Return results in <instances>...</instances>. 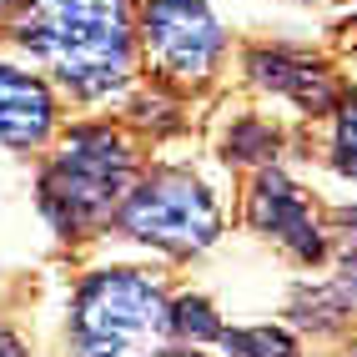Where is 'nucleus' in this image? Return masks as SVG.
Returning a JSON list of instances; mask_svg holds the SVG:
<instances>
[{
	"label": "nucleus",
	"mask_w": 357,
	"mask_h": 357,
	"mask_svg": "<svg viewBox=\"0 0 357 357\" xmlns=\"http://www.w3.org/2000/svg\"><path fill=\"white\" fill-rule=\"evenodd\" d=\"M15 36L81 96H106L131 70L126 0H31Z\"/></svg>",
	"instance_id": "nucleus-1"
},
{
	"label": "nucleus",
	"mask_w": 357,
	"mask_h": 357,
	"mask_svg": "<svg viewBox=\"0 0 357 357\" xmlns=\"http://www.w3.org/2000/svg\"><path fill=\"white\" fill-rule=\"evenodd\" d=\"M0 357H26V352H20V342L10 337V332H0Z\"/></svg>",
	"instance_id": "nucleus-14"
},
{
	"label": "nucleus",
	"mask_w": 357,
	"mask_h": 357,
	"mask_svg": "<svg viewBox=\"0 0 357 357\" xmlns=\"http://www.w3.org/2000/svg\"><path fill=\"white\" fill-rule=\"evenodd\" d=\"M247 217H252V227H257L261 236L282 242L292 257L322 261V231H317V222H312V211H307L302 192H297L282 172H261V176H257Z\"/></svg>",
	"instance_id": "nucleus-6"
},
{
	"label": "nucleus",
	"mask_w": 357,
	"mask_h": 357,
	"mask_svg": "<svg viewBox=\"0 0 357 357\" xmlns=\"http://www.w3.org/2000/svg\"><path fill=\"white\" fill-rule=\"evenodd\" d=\"M332 166L342 176H357V96L337 111V141H332Z\"/></svg>",
	"instance_id": "nucleus-11"
},
{
	"label": "nucleus",
	"mask_w": 357,
	"mask_h": 357,
	"mask_svg": "<svg viewBox=\"0 0 357 357\" xmlns=\"http://www.w3.org/2000/svg\"><path fill=\"white\" fill-rule=\"evenodd\" d=\"M121 227L136 242H151L161 252L186 257V252H202L217 242L222 217H217V202L206 197L202 181H192L186 172H156L136 192H126Z\"/></svg>",
	"instance_id": "nucleus-4"
},
{
	"label": "nucleus",
	"mask_w": 357,
	"mask_h": 357,
	"mask_svg": "<svg viewBox=\"0 0 357 357\" xmlns=\"http://www.w3.org/2000/svg\"><path fill=\"white\" fill-rule=\"evenodd\" d=\"M252 146H267V151H272V146H277V136H272V131H261V126H242V131L227 141V156L247 161V156H252Z\"/></svg>",
	"instance_id": "nucleus-12"
},
{
	"label": "nucleus",
	"mask_w": 357,
	"mask_h": 357,
	"mask_svg": "<svg viewBox=\"0 0 357 357\" xmlns=\"http://www.w3.org/2000/svg\"><path fill=\"white\" fill-rule=\"evenodd\" d=\"M247 66L267 91L297 101L302 111H332L337 106V86H332V76L317 61H302V56H287V51H252Z\"/></svg>",
	"instance_id": "nucleus-8"
},
{
	"label": "nucleus",
	"mask_w": 357,
	"mask_h": 357,
	"mask_svg": "<svg viewBox=\"0 0 357 357\" xmlns=\"http://www.w3.org/2000/svg\"><path fill=\"white\" fill-rule=\"evenodd\" d=\"M141 36L172 76H206L222 56V26L206 0H141Z\"/></svg>",
	"instance_id": "nucleus-5"
},
{
	"label": "nucleus",
	"mask_w": 357,
	"mask_h": 357,
	"mask_svg": "<svg viewBox=\"0 0 357 357\" xmlns=\"http://www.w3.org/2000/svg\"><path fill=\"white\" fill-rule=\"evenodd\" d=\"M131 192V151L106 126L70 131L66 151L40 176V206L56 231L81 236L111 217V206Z\"/></svg>",
	"instance_id": "nucleus-2"
},
{
	"label": "nucleus",
	"mask_w": 357,
	"mask_h": 357,
	"mask_svg": "<svg viewBox=\"0 0 357 357\" xmlns=\"http://www.w3.org/2000/svg\"><path fill=\"white\" fill-rule=\"evenodd\" d=\"M70 322L81 357H136L146 337L166 332V297L141 272H96L81 282Z\"/></svg>",
	"instance_id": "nucleus-3"
},
{
	"label": "nucleus",
	"mask_w": 357,
	"mask_h": 357,
	"mask_svg": "<svg viewBox=\"0 0 357 357\" xmlns=\"http://www.w3.org/2000/svg\"><path fill=\"white\" fill-rule=\"evenodd\" d=\"M56 121V101L36 76L0 66V146H36Z\"/></svg>",
	"instance_id": "nucleus-7"
},
{
	"label": "nucleus",
	"mask_w": 357,
	"mask_h": 357,
	"mask_svg": "<svg viewBox=\"0 0 357 357\" xmlns=\"http://www.w3.org/2000/svg\"><path fill=\"white\" fill-rule=\"evenodd\" d=\"M166 332H176L186 342H206V337H222V322L202 297H181V302H166Z\"/></svg>",
	"instance_id": "nucleus-10"
},
{
	"label": "nucleus",
	"mask_w": 357,
	"mask_h": 357,
	"mask_svg": "<svg viewBox=\"0 0 357 357\" xmlns=\"http://www.w3.org/2000/svg\"><path fill=\"white\" fill-rule=\"evenodd\" d=\"M222 347H227V357H297L292 332H282V327H236V332H222Z\"/></svg>",
	"instance_id": "nucleus-9"
},
{
	"label": "nucleus",
	"mask_w": 357,
	"mask_h": 357,
	"mask_svg": "<svg viewBox=\"0 0 357 357\" xmlns=\"http://www.w3.org/2000/svg\"><path fill=\"white\" fill-rule=\"evenodd\" d=\"M156 357H197V352H156Z\"/></svg>",
	"instance_id": "nucleus-15"
},
{
	"label": "nucleus",
	"mask_w": 357,
	"mask_h": 357,
	"mask_svg": "<svg viewBox=\"0 0 357 357\" xmlns=\"http://www.w3.org/2000/svg\"><path fill=\"white\" fill-rule=\"evenodd\" d=\"M342 287L357 292V252H347V261H342Z\"/></svg>",
	"instance_id": "nucleus-13"
}]
</instances>
